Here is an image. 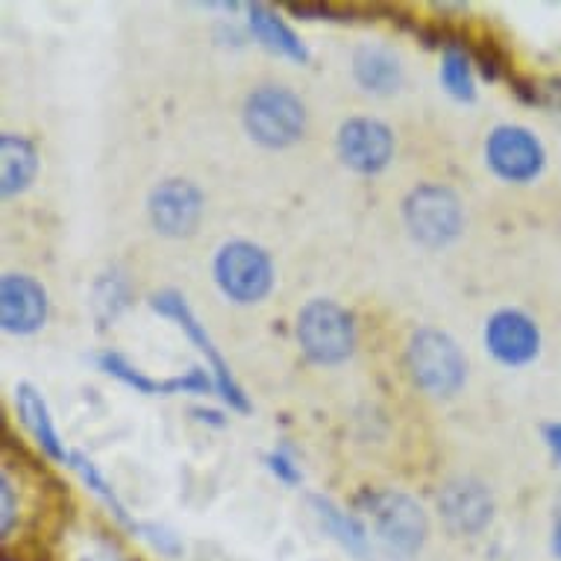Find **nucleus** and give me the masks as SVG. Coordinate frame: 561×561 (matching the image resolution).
<instances>
[{
  "mask_svg": "<svg viewBox=\"0 0 561 561\" xmlns=\"http://www.w3.org/2000/svg\"><path fill=\"white\" fill-rule=\"evenodd\" d=\"M543 435H547V444H550L552 450L561 456V424H550L543 430Z\"/></svg>",
  "mask_w": 561,
  "mask_h": 561,
  "instance_id": "c85d7f7f",
  "label": "nucleus"
},
{
  "mask_svg": "<svg viewBox=\"0 0 561 561\" xmlns=\"http://www.w3.org/2000/svg\"><path fill=\"white\" fill-rule=\"evenodd\" d=\"M192 414L197 417V421H203V424L224 426V417L218 412H213V409H192Z\"/></svg>",
  "mask_w": 561,
  "mask_h": 561,
  "instance_id": "cd10ccee",
  "label": "nucleus"
},
{
  "mask_svg": "<svg viewBox=\"0 0 561 561\" xmlns=\"http://www.w3.org/2000/svg\"><path fill=\"white\" fill-rule=\"evenodd\" d=\"M485 162L506 183H533L547 165V150L533 129L503 124L488 136Z\"/></svg>",
  "mask_w": 561,
  "mask_h": 561,
  "instance_id": "6e6552de",
  "label": "nucleus"
},
{
  "mask_svg": "<svg viewBox=\"0 0 561 561\" xmlns=\"http://www.w3.org/2000/svg\"><path fill=\"white\" fill-rule=\"evenodd\" d=\"M470 54V62H477V68L482 71L485 80H500V77L506 75L508 65H506V54L500 50V45L494 38H479V42H465Z\"/></svg>",
  "mask_w": 561,
  "mask_h": 561,
  "instance_id": "4be33fe9",
  "label": "nucleus"
},
{
  "mask_svg": "<svg viewBox=\"0 0 561 561\" xmlns=\"http://www.w3.org/2000/svg\"><path fill=\"white\" fill-rule=\"evenodd\" d=\"M552 552L561 559V491L556 497V508H552Z\"/></svg>",
  "mask_w": 561,
  "mask_h": 561,
  "instance_id": "bb28decb",
  "label": "nucleus"
},
{
  "mask_svg": "<svg viewBox=\"0 0 561 561\" xmlns=\"http://www.w3.org/2000/svg\"><path fill=\"white\" fill-rule=\"evenodd\" d=\"M359 506L368 512L379 543L394 559L405 561L421 552L430 535V520L417 500L400 491H370L368 488L359 497Z\"/></svg>",
  "mask_w": 561,
  "mask_h": 561,
  "instance_id": "f03ea898",
  "label": "nucleus"
},
{
  "mask_svg": "<svg viewBox=\"0 0 561 561\" xmlns=\"http://www.w3.org/2000/svg\"><path fill=\"white\" fill-rule=\"evenodd\" d=\"M203 192L192 180H165L148 197V215L153 230L168 239H188L201 227Z\"/></svg>",
  "mask_w": 561,
  "mask_h": 561,
  "instance_id": "1a4fd4ad",
  "label": "nucleus"
},
{
  "mask_svg": "<svg viewBox=\"0 0 561 561\" xmlns=\"http://www.w3.org/2000/svg\"><path fill=\"white\" fill-rule=\"evenodd\" d=\"M265 465L267 470H271L279 482H286V485H300V479H304V473H300V468L295 465V459L283 450L267 453Z\"/></svg>",
  "mask_w": 561,
  "mask_h": 561,
  "instance_id": "393cba45",
  "label": "nucleus"
},
{
  "mask_svg": "<svg viewBox=\"0 0 561 561\" xmlns=\"http://www.w3.org/2000/svg\"><path fill=\"white\" fill-rule=\"evenodd\" d=\"M309 506H312L318 524L327 535H332L335 541L344 547L353 556L365 559L368 556V529L356 520L353 515H347L339 503H332L330 497H321V494H312L309 497Z\"/></svg>",
  "mask_w": 561,
  "mask_h": 561,
  "instance_id": "6ab92c4d",
  "label": "nucleus"
},
{
  "mask_svg": "<svg viewBox=\"0 0 561 561\" xmlns=\"http://www.w3.org/2000/svg\"><path fill=\"white\" fill-rule=\"evenodd\" d=\"M485 347L500 365L520 368L538 356L541 332L538 323L520 309H500L485 323Z\"/></svg>",
  "mask_w": 561,
  "mask_h": 561,
  "instance_id": "9b49d317",
  "label": "nucleus"
},
{
  "mask_svg": "<svg viewBox=\"0 0 561 561\" xmlns=\"http://www.w3.org/2000/svg\"><path fill=\"white\" fill-rule=\"evenodd\" d=\"M215 283L232 304H262L274 288V262L253 241H230L215 256Z\"/></svg>",
  "mask_w": 561,
  "mask_h": 561,
  "instance_id": "39448f33",
  "label": "nucleus"
},
{
  "mask_svg": "<svg viewBox=\"0 0 561 561\" xmlns=\"http://www.w3.org/2000/svg\"><path fill=\"white\" fill-rule=\"evenodd\" d=\"M98 365L101 370H106L110 377L121 379L124 386L136 388L138 394H150V397H168V394H209V391H218L215 386V377H209L203 368L185 370L183 377H171V379H153L148 377L145 370L133 368L121 353H101L98 356Z\"/></svg>",
  "mask_w": 561,
  "mask_h": 561,
  "instance_id": "4468645a",
  "label": "nucleus"
},
{
  "mask_svg": "<svg viewBox=\"0 0 561 561\" xmlns=\"http://www.w3.org/2000/svg\"><path fill=\"white\" fill-rule=\"evenodd\" d=\"M403 221L414 241L426 248H444L459 239L465 213L456 192H450L447 185L424 183L412 188L403 201Z\"/></svg>",
  "mask_w": 561,
  "mask_h": 561,
  "instance_id": "423d86ee",
  "label": "nucleus"
},
{
  "mask_svg": "<svg viewBox=\"0 0 561 561\" xmlns=\"http://www.w3.org/2000/svg\"><path fill=\"white\" fill-rule=\"evenodd\" d=\"M297 341L314 365H341L356 350V321L344 306L318 297L297 314Z\"/></svg>",
  "mask_w": 561,
  "mask_h": 561,
  "instance_id": "7ed1b4c3",
  "label": "nucleus"
},
{
  "mask_svg": "<svg viewBox=\"0 0 561 561\" xmlns=\"http://www.w3.org/2000/svg\"><path fill=\"white\" fill-rule=\"evenodd\" d=\"M38 174V150L27 136L3 133L0 136V192L3 197L27 192Z\"/></svg>",
  "mask_w": 561,
  "mask_h": 561,
  "instance_id": "dca6fc26",
  "label": "nucleus"
},
{
  "mask_svg": "<svg viewBox=\"0 0 561 561\" xmlns=\"http://www.w3.org/2000/svg\"><path fill=\"white\" fill-rule=\"evenodd\" d=\"M438 508H442L444 524L459 535L482 533L491 517H494V500L479 479H453L438 494Z\"/></svg>",
  "mask_w": 561,
  "mask_h": 561,
  "instance_id": "ddd939ff",
  "label": "nucleus"
},
{
  "mask_svg": "<svg viewBox=\"0 0 561 561\" xmlns=\"http://www.w3.org/2000/svg\"><path fill=\"white\" fill-rule=\"evenodd\" d=\"M541 103L561 115V77H550L541 83Z\"/></svg>",
  "mask_w": 561,
  "mask_h": 561,
  "instance_id": "a878e982",
  "label": "nucleus"
},
{
  "mask_svg": "<svg viewBox=\"0 0 561 561\" xmlns=\"http://www.w3.org/2000/svg\"><path fill=\"white\" fill-rule=\"evenodd\" d=\"M244 127L262 148H288L306 133V106L286 85H259L244 101Z\"/></svg>",
  "mask_w": 561,
  "mask_h": 561,
  "instance_id": "20e7f679",
  "label": "nucleus"
},
{
  "mask_svg": "<svg viewBox=\"0 0 561 561\" xmlns=\"http://www.w3.org/2000/svg\"><path fill=\"white\" fill-rule=\"evenodd\" d=\"M442 83L450 92V98L461 103L477 101V85H473V62H470L465 38L456 45L444 47L442 56Z\"/></svg>",
  "mask_w": 561,
  "mask_h": 561,
  "instance_id": "aec40b11",
  "label": "nucleus"
},
{
  "mask_svg": "<svg viewBox=\"0 0 561 561\" xmlns=\"http://www.w3.org/2000/svg\"><path fill=\"white\" fill-rule=\"evenodd\" d=\"M405 368L414 386L433 397H453L468 377V362L459 344L433 327H424L409 339Z\"/></svg>",
  "mask_w": 561,
  "mask_h": 561,
  "instance_id": "f257e3e1",
  "label": "nucleus"
},
{
  "mask_svg": "<svg viewBox=\"0 0 561 561\" xmlns=\"http://www.w3.org/2000/svg\"><path fill=\"white\" fill-rule=\"evenodd\" d=\"M68 461H71V468H75L77 473H80V479H83L85 485H89V491H94V494H98V497H101L103 503L112 508V515L118 517L121 524L129 526V529H138V524L127 515V508H124V503H121L118 494H115V488L110 485V479L103 477L101 468H98V465H94V461L89 459L85 453L75 450L71 456H68Z\"/></svg>",
  "mask_w": 561,
  "mask_h": 561,
  "instance_id": "412c9836",
  "label": "nucleus"
},
{
  "mask_svg": "<svg viewBox=\"0 0 561 561\" xmlns=\"http://www.w3.org/2000/svg\"><path fill=\"white\" fill-rule=\"evenodd\" d=\"M136 533L141 535V538H148V541L153 543V547H157L162 556H171V559H174V556H180V552H183V543H180V538H176V535L171 533L168 526L138 524Z\"/></svg>",
  "mask_w": 561,
  "mask_h": 561,
  "instance_id": "b1692460",
  "label": "nucleus"
},
{
  "mask_svg": "<svg viewBox=\"0 0 561 561\" xmlns=\"http://www.w3.org/2000/svg\"><path fill=\"white\" fill-rule=\"evenodd\" d=\"M0 321L12 335H33L47 321V291L36 276L7 274L0 279Z\"/></svg>",
  "mask_w": 561,
  "mask_h": 561,
  "instance_id": "f8f14e48",
  "label": "nucleus"
},
{
  "mask_svg": "<svg viewBox=\"0 0 561 561\" xmlns=\"http://www.w3.org/2000/svg\"><path fill=\"white\" fill-rule=\"evenodd\" d=\"M339 157L356 174H379L394 159V133L377 118H350L339 127Z\"/></svg>",
  "mask_w": 561,
  "mask_h": 561,
  "instance_id": "9d476101",
  "label": "nucleus"
},
{
  "mask_svg": "<svg viewBox=\"0 0 561 561\" xmlns=\"http://www.w3.org/2000/svg\"><path fill=\"white\" fill-rule=\"evenodd\" d=\"M248 24L253 38H256L262 47H267V50H274V54L279 56H286V59H295V62L300 65L309 62V47H306L295 30L283 21V15L276 10H271L267 3H250Z\"/></svg>",
  "mask_w": 561,
  "mask_h": 561,
  "instance_id": "f3484780",
  "label": "nucleus"
},
{
  "mask_svg": "<svg viewBox=\"0 0 561 561\" xmlns=\"http://www.w3.org/2000/svg\"><path fill=\"white\" fill-rule=\"evenodd\" d=\"M15 412H19L21 424L27 426V433L33 435V442L38 444V450L45 453L47 459L68 461L71 453L65 450L62 438L56 433L54 417H50V409H47L45 397L38 394L30 382H21V386L15 388Z\"/></svg>",
  "mask_w": 561,
  "mask_h": 561,
  "instance_id": "2eb2a0df",
  "label": "nucleus"
},
{
  "mask_svg": "<svg viewBox=\"0 0 561 561\" xmlns=\"http://www.w3.org/2000/svg\"><path fill=\"white\" fill-rule=\"evenodd\" d=\"M19 520V503H15V488H12L10 473H0V533L3 538H10Z\"/></svg>",
  "mask_w": 561,
  "mask_h": 561,
  "instance_id": "5701e85b",
  "label": "nucleus"
},
{
  "mask_svg": "<svg viewBox=\"0 0 561 561\" xmlns=\"http://www.w3.org/2000/svg\"><path fill=\"white\" fill-rule=\"evenodd\" d=\"M150 306H153V312L165 314V318L176 321V327H180V330H183L185 335L192 339L194 347L201 350L203 356H206V365H209V370H213L215 386H218V394H221L224 403L230 405V409H236V412L248 414L250 400H248V394H244V388L236 382L230 365L224 362L221 350L215 347L213 335H209V332H206V327L197 321V314L192 312L188 300H185L180 291H159V295L150 297Z\"/></svg>",
  "mask_w": 561,
  "mask_h": 561,
  "instance_id": "0eeeda50",
  "label": "nucleus"
},
{
  "mask_svg": "<svg viewBox=\"0 0 561 561\" xmlns=\"http://www.w3.org/2000/svg\"><path fill=\"white\" fill-rule=\"evenodd\" d=\"M353 77L370 94H394L403 85V65L394 50L365 45L353 56Z\"/></svg>",
  "mask_w": 561,
  "mask_h": 561,
  "instance_id": "a211bd4d",
  "label": "nucleus"
}]
</instances>
